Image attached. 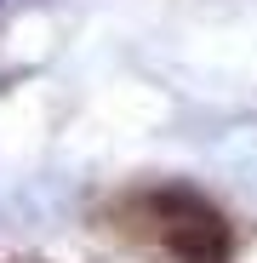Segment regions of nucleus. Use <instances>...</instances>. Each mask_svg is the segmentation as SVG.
<instances>
[{
  "label": "nucleus",
  "instance_id": "nucleus-1",
  "mask_svg": "<svg viewBox=\"0 0 257 263\" xmlns=\"http://www.w3.org/2000/svg\"><path fill=\"white\" fill-rule=\"evenodd\" d=\"M126 229L143 235L154 252H166L171 263H229L234 252V235H229V217L211 206L206 195L194 189H143L120 206Z\"/></svg>",
  "mask_w": 257,
  "mask_h": 263
}]
</instances>
